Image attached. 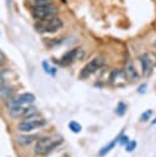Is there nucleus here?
I'll use <instances>...</instances> for the list:
<instances>
[{"mask_svg":"<svg viewBox=\"0 0 156 157\" xmlns=\"http://www.w3.org/2000/svg\"><path fill=\"white\" fill-rule=\"evenodd\" d=\"M42 66H43V69H44V71H45L47 74H49V75H52V76H55V74H57V67L50 66V64H49L48 61H43V63H42Z\"/></svg>","mask_w":156,"mask_h":157,"instance_id":"a211bd4d","label":"nucleus"},{"mask_svg":"<svg viewBox=\"0 0 156 157\" xmlns=\"http://www.w3.org/2000/svg\"><path fill=\"white\" fill-rule=\"evenodd\" d=\"M151 115H152V110H151V109H146L145 112L141 113V115H140V121H141V123L147 121V120L151 118Z\"/></svg>","mask_w":156,"mask_h":157,"instance_id":"6ab92c4d","label":"nucleus"},{"mask_svg":"<svg viewBox=\"0 0 156 157\" xmlns=\"http://www.w3.org/2000/svg\"><path fill=\"white\" fill-rule=\"evenodd\" d=\"M136 141L135 140H129L127 144H125V151L127 152H133L135 148H136Z\"/></svg>","mask_w":156,"mask_h":157,"instance_id":"aec40b11","label":"nucleus"},{"mask_svg":"<svg viewBox=\"0 0 156 157\" xmlns=\"http://www.w3.org/2000/svg\"><path fill=\"white\" fill-rule=\"evenodd\" d=\"M118 144V137H115L113 141H111L108 145H106V146H103L102 148H99V151H98V157H104V156H107L114 147H115V145Z\"/></svg>","mask_w":156,"mask_h":157,"instance_id":"ddd939ff","label":"nucleus"},{"mask_svg":"<svg viewBox=\"0 0 156 157\" xmlns=\"http://www.w3.org/2000/svg\"><path fill=\"white\" fill-rule=\"evenodd\" d=\"M154 45H155V47H156V42H155V43H154Z\"/></svg>","mask_w":156,"mask_h":157,"instance_id":"a878e982","label":"nucleus"},{"mask_svg":"<svg viewBox=\"0 0 156 157\" xmlns=\"http://www.w3.org/2000/svg\"><path fill=\"white\" fill-rule=\"evenodd\" d=\"M63 144V139L61 136H45V137H41L37 140L36 145H34V153L43 156L47 155L49 152H52L54 148H57L58 146H60Z\"/></svg>","mask_w":156,"mask_h":157,"instance_id":"f257e3e1","label":"nucleus"},{"mask_svg":"<svg viewBox=\"0 0 156 157\" xmlns=\"http://www.w3.org/2000/svg\"><path fill=\"white\" fill-rule=\"evenodd\" d=\"M84 56V50L81 49V48H75V49H71V50H69L68 53H65L63 56H61V59H60V64L61 65H70V64H72L75 60H79V59H81Z\"/></svg>","mask_w":156,"mask_h":157,"instance_id":"6e6552de","label":"nucleus"},{"mask_svg":"<svg viewBox=\"0 0 156 157\" xmlns=\"http://www.w3.org/2000/svg\"><path fill=\"white\" fill-rule=\"evenodd\" d=\"M103 64H104V61H103V59L102 58H93L90 63H87L84 67H82V70H81V72H80V77L81 78H87V77H90L93 72H96L97 70H99L102 66H103Z\"/></svg>","mask_w":156,"mask_h":157,"instance_id":"39448f33","label":"nucleus"},{"mask_svg":"<svg viewBox=\"0 0 156 157\" xmlns=\"http://www.w3.org/2000/svg\"><path fill=\"white\" fill-rule=\"evenodd\" d=\"M36 97L33 93L29 92H25V93H20L17 96H12L9 99H6L5 105L10 109V108H15V107H23V105H31L34 102Z\"/></svg>","mask_w":156,"mask_h":157,"instance_id":"7ed1b4c3","label":"nucleus"},{"mask_svg":"<svg viewBox=\"0 0 156 157\" xmlns=\"http://www.w3.org/2000/svg\"><path fill=\"white\" fill-rule=\"evenodd\" d=\"M14 87L7 83H0V98L1 99H9L12 97Z\"/></svg>","mask_w":156,"mask_h":157,"instance_id":"9b49d317","label":"nucleus"},{"mask_svg":"<svg viewBox=\"0 0 156 157\" xmlns=\"http://www.w3.org/2000/svg\"><path fill=\"white\" fill-rule=\"evenodd\" d=\"M44 125H47V121L44 119L38 118V117H32V118L25 119L23 121L18 123L17 129H18V131H22V132H29V131L39 129Z\"/></svg>","mask_w":156,"mask_h":157,"instance_id":"20e7f679","label":"nucleus"},{"mask_svg":"<svg viewBox=\"0 0 156 157\" xmlns=\"http://www.w3.org/2000/svg\"><path fill=\"white\" fill-rule=\"evenodd\" d=\"M151 124H152V125H155V124H156V118H155V119L151 121Z\"/></svg>","mask_w":156,"mask_h":157,"instance_id":"b1692460","label":"nucleus"},{"mask_svg":"<svg viewBox=\"0 0 156 157\" xmlns=\"http://www.w3.org/2000/svg\"><path fill=\"white\" fill-rule=\"evenodd\" d=\"M127 74L124 70L114 69L109 74V82L114 86H124L127 83Z\"/></svg>","mask_w":156,"mask_h":157,"instance_id":"1a4fd4ad","label":"nucleus"},{"mask_svg":"<svg viewBox=\"0 0 156 157\" xmlns=\"http://www.w3.org/2000/svg\"><path fill=\"white\" fill-rule=\"evenodd\" d=\"M124 71H125L127 77L129 80H131V81H138L139 80V74L136 72V70H135V67H134V65L130 60H128L125 63V70Z\"/></svg>","mask_w":156,"mask_h":157,"instance_id":"9d476101","label":"nucleus"},{"mask_svg":"<svg viewBox=\"0 0 156 157\" xmlns=\"http://www.w3.org/2000/svg\"><path fill=\"white\" fill-rule=\"evenodd\" d=\"M128 110V105L124 103V102H118L115 109H114V113L118 115V117H123Z\"/></svg>","mask_w":156,"mask_h":157,"instance_id":"dca6fc26","label":"nucleus"},{"mask_svg":"<svg viewBox=\"0 0 156 157\" xmlns=\"http://www.w3.org/2000/svg\"><path fill=\"white\" fill-rule=\"evenodd\" d=\"M31 7L32 9H36V7H43V6H49V5H53V0H32L29 2Z\"/></svg>","mask_w":156,"mask_h":157,"instance_id":"2eb2a0df","label":"nucleus"},{"mask_svg":"<svg viewBox=\"0 0 156 157\" xmlns=\"http://www.w3.org/2000/svg\"><path fill=\"white\" fill-rule=\"evenodd\" d=\"M58 7L53 5H49V6H43V7H36L33 9L32 11V16L34 17V20L37 21H41V20H44V18H48V17H53L55 13H58Z\"/></svg>","mask_w":156,"mask_h":157,"instance_id":"423d86ee","label":"nucleus"},{"mask_svg":"<svg viewBox=\"0 0 156 157\" xmlns=\"http://www.w3.org/2000/svg\"><path fill=\"white\" fill-rule=\"evenodd\" d=\"M11 1H12V0H6V4H7V5H10V4H11Z\"/></svg>","mask_w":156,"mask_h":157,"instance_id":"393cba45","label":"nucleus"},{"mask_svg":"<svg viewBox=\"0 0 156 157\" xmlns=\"http://www.w3.org/2000/svg\"><path fill=\"white\" fill-rule=\"evenodd\" d=\"M146 88H147V85H146V83H142V85H140V86H139L138 92H139L140 94H142V93H145V92H146Z\"/></svg>","mask_w":156,"mask_h":157,"instance_id":"4be33fe9","label":"nucleus"},{"mask_svg":"<svg viewBox=\"0 0 156 157\" xmlns=\"http://www.w3.org/2000/svg\"><path fill=\"white\" fill-rule=\"evenodd\" d=\"M129 141V137H128V135H124V134H120L119 136H118V144L119 145H124L125 146V144Z\"/></svg>","mask_w":156,"mask_h":157,"instance_id":"412c9836","label":"nucleus"},{"mask_svg":"<svg viewBox=\"0 0 156 157\" xmlns=\"http://www.w3.org/2000/svg\"><path fill=\"white\" fill-rule=\"evenodd\" d=\"M61 27H63V21L54 16L41 20L34 25V28L41 33H54Z\"/></svg>","mask_w":156,"mask_h":157,"instance_id":"f03ea898","label":"nucleus"},{"mask_svg":"<svg viewBox=\"0 0 156 157\" xmlns=\"http://www.w3.org/2000/svg\"><path fill=\"white\" fill-rule=\"evenodd\" d=\"M38 139H39L38 135H21V136H17V144L26 146V145H29Z\"/></svg>","mask_w":156,"mask_h":157,"instance_id":"f8f14e48","label":"nucleus"},{"mask_svg":"<svg viewBox=\"0 0 156 157\" xmlns=\"http://www.w3.org/2000/svg\"><path fill=\"white\" fill-rule=\"evenodd\" d=\"M69 129H70V131H72V132H75V134H79V132L82 130V126H81V124L77 123L76 120H71V121L69 123Z\"/></svg>","mask_w":156,"mask_h":157,"instance_id":"f3484780","label":"nucleus"},{"mask_svg":"<svg viewBox=\"0 0 156 157\" xmlns=\"http://www.w3.org/2000/svg\"><path fill=\"white\" fill-rule=\"evenodd\" d=\"M152 54H142L139 56V61L141 64V70L144 76H150L152 72V69L156 64L155 59H152Z\"/></svg>","mask_w":156,"mask_h":157,"instance_id":"0eeeda50","label":"nucleus"},{"mask_svg":"<svg viewBox=\"0 0 156 157\" xmlns=\"http://www.w3.org/2000/svg\"><path fill=\"white\" fill-rule=\"evenodd\" d=\"M4 61H5V55H4V53L0 50V66L4 64Z\"/></svg>","mask_w":156,"mask_h":157,"instance_id":"5701e85b","label":"nucleus"},{"mask_svg":"<svg viewBox=\"0 0 156 157\" xmlns=\"http://www.w3.org/2000/svg\"><path fill=\"white\" fill-rule=\"evenodd\" d=\"M15 74L9 70V69H2L0 70V83H7V81L11 78V76H14Z\"/></svg>","mask_w":156,"mask_h":157,"instance_id":"4468645a","label":"nucleus"}]
</instances>
